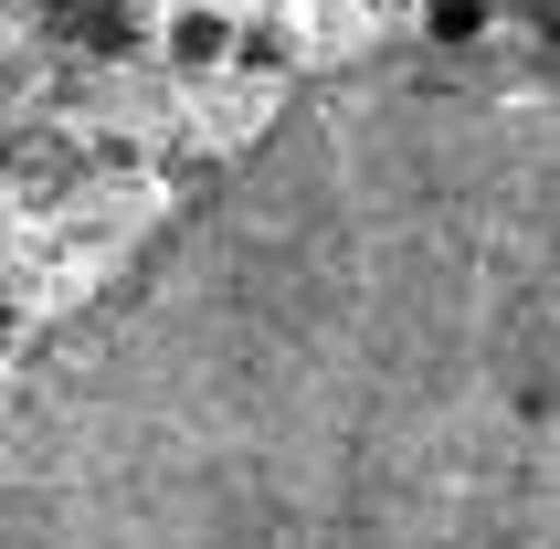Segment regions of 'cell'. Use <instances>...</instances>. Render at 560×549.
Returning a JSON list of instances; mask_svg holds the SVG:
<instances>
[{
	"label": "cell",
	"instance_id": "obj_1",
	"mask_svg": "<svg viewBox=\"0 0 560 549\" xmlns=\"http://www.w3.org/2000/svg\"><path fill=\"white\" fill-rule=\"evenodd\" d=\"M0 549H560V32L296 95L22 381Z\"/></svg>",
	"mask_w": 560,
	"mask_h": 549
},
{
	"label": "cell",
	"instance_id": "obj_2",
	"mask_svg": "<svg viewBox=\"0 0 560 549\" xmlns=\"http://www.w3.org/2000/svg\"><path fill=\"white\" fill-rule=\"evenodd\" d=\"M43 22H54V0H0V74L22 63V43H32Z\"/></svg>",
	"mask_w": 560,
	"mask_h": 549
},
{
	"label": "cell",
	"instance_id": "obj_3",
	"mask_svg": "<svg viewBox=\"0 0 560 549\" xmlns=\"http://www.w3.org/2000/svg\"><path fill=\"white\" fill-rule=\"evenodd\" d=\"M518 11H539V22H550V32H560V0H518Z\"/></svg>",
	"mask_w": 560,
	"mask_h": 549
}]
</instances>
